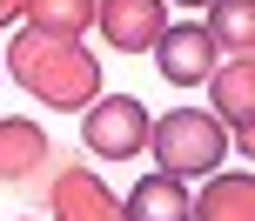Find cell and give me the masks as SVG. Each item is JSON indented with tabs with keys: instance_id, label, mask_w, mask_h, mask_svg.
Segmentation results:
<instances>
[{
	"instance_id": "6da1fadb",
	"label": "cell",
	"mask_w": 255,
	"mask_h": 221,
	"mask_svg": "<svg viewBox=\"0 0 255 221\" xmlns=\"http://www.w3.org/2000/svg\"><path fill=\"white\" fill-rule=\"evenodd\" d=\"M7 74L20 80L40 107H54V114H81V107L101 94V61H94L81 40L47 34V27H20V34H13Z\"/></svg>"
},
{
	"instance_id": "7a4b0ae2",
	"label": "cell",
	"mask_w": 255,
	"mask_h": 221,
	"mask_svg": "<svg viewBox=\"0 0 255 221\" xmlns=\"http://www.w3.org/2000/svg\"><path fill=\"white\" fill-rule=\"evenodd\" d=\"M148 154L161 161V174H215V161H229V128L208 107H168L161 121H148Z\"/></svg>"
},
{
	"instance_id": "3957f363",
	"label": "cell",
	"mask_w": 255,
	"mask_h": 221,
	"mask_svg": "<svg viewBox=\"0 0 255 221\" xmlns=\"http://www.w3.org/2000/svg\"><path fill=\"white\" fill-rule=\"evenodd\" d=\"M81 141L101 161H134L141 147H148V107H141L134 94H94V101L81 107Z\"/></svg>"
},
{
	"instance_id": "277c9868",
	"label": "cell",
	"mask_w": 255,
	"mask_h": 221,
	"mask_svg": "<svg viewBox=\"0 0 255 221\" xmlns=\"http://www.w3.org/2000/svg\"><path fill=\"white\" fill-rule=\"evenodd\" d=\"M148 54L161 61V80H168V87H202V80L222 67V61H215L222 47H215V34H208L202 20H168L161 40H154Z\"/></svg>"
},
{
	"instance_id": "5b68a950",
	"label": "cell",
	"mask_w": 255,
	"mask_h": 221,
	"mask_svg": "<svg viewBox=\"0 0 255 221\" xmlns=\"http://www.w3.org/2000/svg\"><path fill=\"white\" fill-rule=\"evenodd\" d=\"M202 87L215 94V121L229 128V141L249 154L255 147V54H229Z\"/></svg>"
},
{
	"instance_id": "8992f818",
	"label": "cell",
	"mask_w": 255,
	"mask_h": 221,
	"mask_svg": "<svg viewBox=\"0 0 255 221\" xmlns=\"http://www.w3.org/2000/svg\"><path fill=\"white\" fill-rule=\"evenodd\" d=\"M47 215H54V221H128V215H121V195H115L94 168H54V181H47Z\"/></svg>"
},
{
	"instance_id": "52a82bcc",
	"label": "cell",
	"mask_w": 255,
	"mask_h": 221,
	"mask_svg": "<svg viewBox=\"0 0 255 221\" xmlns=\"http://www.w3.org/2000/svg\"><path fill=\"white\" fill-rule=\"evenodd\" d=\"M94 27L115 54H148L168 27V0H94Z\"/></svg>"
},
{
	"instance_id": "ba28073f",
	"label": "cell",
	"mask_w": 255,
	"mask_h": 221,
	"mask_svg": "<svg viewBox=\"0 0 255 221\" xmlns=\"http://www.w3.org/2000/svg\"><path fill=\"white\" fill-rule=\"evenodd\" d=\"M47 161H61V154H54V141H47L40 121H27V114H7V121H0V181H7V188L40 181Z\"/></svg>"
},
{
	"instance_id": "9c48e42d",
	"label": "cell",
	"mask_w": 255,
	"mask_h": 221,
	"mask_svg": "<svg viewBox=\"0 0 255 221\" xmlns=\"http://www.w3.org/2000/svg\"><path fill=\"white\" fill-rule=\"evenodd\" d=\"M188 221H255V174L249 168H215L208 188L188 201Z\"/></svg>"
},
{
	"instance_id": "30bf717a",
	"label": "cell",
	"mask_w": 255,
	"mask_h": 221,
	"mask_svg": "<svg viewBox=\"0 0 255 221\" xmlns=\"http://www.w3.org/2000/svg\"><path fill=\"white\" fill-rule=\"evenodd\" d=\"M188 181L181 174H141L134 188H128V201H121V215L128 221H188Z\"/></svg>"
},
{
	"instance_id": "8fae6325",
	"label": "cell",
	"mask_w": 255,
	"mask_h": 221,
	"mask_svg": "<svg viewBox=\"0 0 255 221\" xmlns=\"http://www.w3.org/2000/svg\"><path fill=\"white\" fill-rule=\"evenodd\" d=\"M215 7V20H202L208 34H215L222 54H255V0H208Z\"/></svg>"
},
{
	"instance_id": "7c38bea8",
	"label": "cell",
	"mask_w": 255,
	"mask_h": 221,
	"mask_svg": "<svg viewBox=\"0 0 255 221\" xmlns=\"http://www.w3.org/2000/svg\"><path fill=\"white\" fill-rule=\"evenodd\" d=\"M20 13H27V27H47L67 40H81L94 27V0H20Z\"/></svg>"
},
{
	"instance_id": "4fadbf2b",
	"label": "cell",
	"mask_w": 255,
	"mask_h": 221,
	"mask_svg": "<svg viewBox=\"0 0 255 221\" xmlns=\"http://www.w3.org/2000/svg\"><path fill=\"white\" fill-rule=\"evenodd\" d=\"M7 20H20V0H0V27Z\"/></svg>"
},
{
	"instance_id": "5bb4252c",
	"label": "cell",
	"mask_w": 255,
	"mask_h": 221,
	"mask_svg": "<svg viewBox=\"0 0 255 221\" xmlns=\"http://www.w3.org/2000/svg\"><path fill=\"white\" fill-rule=\"evenodd\" d=\"M168 7H208V0H168Z\"/></svg>"
}]
</instances>
